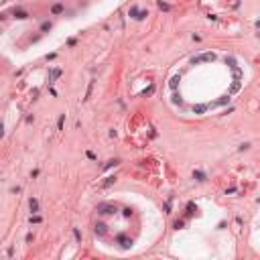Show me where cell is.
I'll return each instance as SVG.
<instances>
[{"label": "cell", "mask_w": 260, "mask_h": 260, "mask_svg": "<svg viewBox=\"0 0 260 260\" xmlns=\"http://www.w3.org/2000/svg\"><path fill=\"white\" fill-rule=\"evenodd\" d=\"M29 205H31V212H33V214H37V212H39V201H37V199H31V203H29Z\"/></svg>", "instance_id": "obj_5"}, {"label": "cell", "mask_w": 260, "mask_h": 260, "mask_svg": "<svg viewBox=\"0 0 260 260\" xmlns=\"http://www.w3.org/2000/svg\"><path fill=\"white\" fill-rule=\"evenodd\" d=\"M59 75H61V69H57V67H55V69H53V71L49 73V84H53V82H55V79H57Z\"/></svg>", "instance_id": "obj_4"}, {"label": "cell", "mask_w": 260, "mask_h": 260, "mask_svg": "<svg viewBox=\"0 0 260 260\" xmlns=\"http://www.w3.org/2000/svg\"><path fill=\"white\" fill-rule=\"evenodd\" d=\"M216 59V55L214 53H203V55H199V57H193L191 59V63L193 65H197V63H205V61H214Z\"/></svg>", "instance_id": "obj_1"}, {"label": "cell", "mask_w": 260, "mask_h": 260, "mask_svg": "<svg viewBox=\"0 0 260 260\" xmlns=\"http://www.w3.org/2000/svg\"><path fill=\"white\" fill-rule=\"evenodd\" d=\"M114 183H116V177L112 175V177H106V181H104L100 187H102V189H108V187H110V185H114Z\"/></svg>", "instance_id": "obj_3"}, {"label": "cell", "mask_w": 260, "mask_h": 260, "mask_svg": "<svg viewBox=\"0 0 260 260\" xmlns=\"http://www.w3.org/2000/svg\"><path fill=\"white\" fill-rule=\"evenodd\" d=\"M207 110V106H193V112L195 114H201V112H205Z\"/></svg>", "instance_id": "obj_8"}, {"label": "cell", "mask_w": 260, "mask_h": 260, "mask_svg": "<svg viewBox=\"0 0 260 260\" xmlns=\"http://www.w3.org/2000/svg\"><path fill=\"white\" fill-rule=\"evenodd\" d=\"M39 221H41V217H39V216H35V217H31V223H39Z\"/></svg>", "instance_id": "obj_14"}, {"label": "cell", "mask_w": 260, "mask_h": 260, "mask_svg": "<svg viewBox=\"0 0 260 260\" xmlns=\"http://www.w3.org/2000/svg\"><path fill=\"white\" fill-rule=\"evenodd\" d=\"M98 212L100 214H114L116 207L114 205H108V203H102V205H98Z\"/></svg>", "instance_id": "obj_2"}, {"label": "cell", "mask_w": 260, "mask_h": 260, "mask_svg": "<svg viewBox=\"0 0 260 260\" xmlns=\"http://www.w3.org/2000/svg\"><path fill=\"white\" fill-rule=\"evenodd\" d=\"M59 12H63V6L61 4H55L53 6V14H59Z\"/></svg>", "instance_id": "obj_11"}, {"label": "cell", "mask_w": 260, "mask_h": 260, "mask_svg": "<svg viewBox=\"0 0 260 260\" xmlns=\"http://www.w3.org/2000/svg\"><path fill=\"white\" fill-rule=\"evenodd\" d=\"M177 82H179V77H173V79H171V84H169V86H171V87H177Z\"/></svg>", "instance_id": "obj_13"}, {"label": "cell", "mask_w": 260, "mask_h": 260, "mask_svg": "<svg viewBox=\"0 0 260 260\" xmlns=\"http://www.w3.org/2000/svg\"><path fill=\"white\" fill-rule=\"evenodd\" d=\"M96 234L104 236V234H106V226H104V223H98V226H96Z\"/></svg>", "instance_id": "obj_6"}, {"label": "cell", "mask_w": 260, "mask_h": 260, "mask_svg": "<svg viewBox=\"0 0 260 260\" xmlns=\"http://www.w3.org/2000/svg\"><path fill=\"white\" fill-rule=\"evenodd\" d=\"M49 29H51V22H43L41 25V31H49Z\"/></svg>", "instance_id": "obj_12"}, {"label": "cell", "mask_w": 260, "mask_h": 260, "mask_svg": "<svg viewBox=\"0 0 260 260\" xmlns=\"http://www.w3.org/2000/svg\"><path fill=\"white\" fill-rule=\"evenodd\" d=\"M14 16H16V18H27L29 14H27L25 10H14Z\"/></svg>", "instance_id": "obj_7"}, {"label": "cell", "mask_w": 260, "mask_h": 260, "mask_svg": "<svg viewBox=\"0 0 260 260\" xmlns=\"http://www.w3.org/2000/svg\"><path fill=\"white\" fill-rule=\"evenodd\" d=\"M193 177H195L197 181H203V179H205V175L201 173V171H195V173H193Z\"/></svg>", "instance_id": "obj_10"}, {"label": "cell", "mask_w": 260, "mask_h": 260, "mask_svg": "<svg viewBox=\"0 0 260 260\" xmlns=\"http://www.w3.org/2000/svg\"><path fill=\"white\" fill-rule=\"evenodd\" d=\"M159 8H161V10H171V6H169L167 2H163V0H159Z\"/></svg>", "instance_id": "obj_9"}]
</instances>
